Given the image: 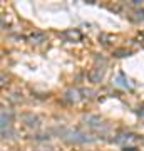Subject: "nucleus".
Instances as JSON below:
<instances>
[{
    "instance_id": "2",
    "label": "nucleus",
    "mask_w": 144,
    "mask_h": 151,
    "mask_svg": "<svg viewBox=\"0 0 144 151\" xmlns=\"http://www.w3.org/2000/svg\"><path fill=\"white\" fill-rule=\"evenodd\" d=\"M22 119H24V121H29V123H27L29 126H37V118L32 116V114H24Z\"/></svg>"
},
{
    "instance_id": "1",
    "label": "nucleus",
    "mask_w": 144,
    "mask_h": 151,
    "mask_svg": "<svg viewBox=\"0 0 144 151\" xmlns=\"http://www.w3.org/2000/svg\"><path fill=\"white\" fill-rule=\"evenodd\" d=\"M102 77H104V70L99 69V67L89 72V79H91V82H94V84L101 82V81H102Z\"/></svg>"
},
{
    "instance_id": "5",
    "label": "nucleus",
    "mask_w": 144,
    "mask_h": 151,
    "mask_svg": "<svg viewBox=\"0 0 144 151\" xmlns=\"http://www.w3.org/2000/svg\"><path fill=\"white\" fill-rule=\"evenodd\" d=\"M116 54H117V57H126V55H129V50H116Z\"/></svg>"
},
{
    "instance_id": "3",
    "label": "nucleus",
    "mask_w": 144,
    "mask_h": 151,
    "mask_svg": "<svg viewBox=\"0 0 144 151\" xmlns=\"http://www.w3.org/2000/svg\"><path fill=\"white\" fill-rule=\"evenodd\" d=\"M116 84L117 86H123V87H129V81H126V79H123V74H119L117 76V79H116Z\"/></svg>"
},
{
    "instance_id": "4",
    "label": "nucleus",
    "mask_w": 144,
    "mask_h": 151,
    "mask_svg": "<svg viewBox=\"0 0 144 151\" xmlns=\"http://www.w3.org/2000/svg\"><path fill=\"white\" fill-rule=\"evenodd\" d=\"M30 39H32V40H42L44 35H42V34H37V32H35V34H32V35H30Z\"/></svg>"
}]
</instances>
